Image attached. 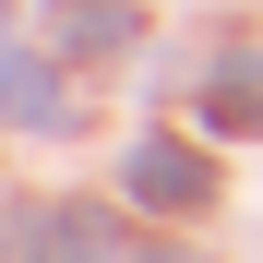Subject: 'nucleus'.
I'll return each mask as SVG.
<instances>
[{"label": "nucleus", "mask_w": 263, "mask_h": 263, "mask_svg": "<svg viewBox=\"0 0 263 263\" xmlns=\"http://www.w3.org/2000/svg\"><path fill=\"white\" fill-rule=\"evenodd\" d=\"M132 192H144L156 215H192V203L215 192V167H203L192 144H132Z\"/></svg>", "instance_id": "1"}, {"label": "nucleus", "mask_w": 263, "mask_h": 263, "mask_svg": "<svg viewBox=\"0 0 263 263\" xmlns=\"http://www.w3.org/2000/svg\"><path fill=\"white\" fill-rule=\"evenodd\" d=\"M203 120H215V132H263V72H215Z\"/></svg>", "instance_id": "3"}, {"label": "nucleus", "mask_w": 263, "mask_h": 263, "mask_svg": "<svg viewBox=\"0 0 263 263\" xmlns=\"http://www.w3.org/2000/svg\"><path fill=\"white\" fill-rule=\"evenodd\" d=\"M0 120H60V72H36V60H0Z\"/></svg>", "instance_id": "2"}, {"label": "nucleus", "mask_w": 263, "mask_h": 263, "mask_svg": "<svg viewBox=\"0 0 263 263\" xmlns=\"http://www.w3.org/2000/svg\"><path fill=\"white\" fill-rule=\"evenodd\" d=\"M156 263H167V251H156Z\"/></svg>", "instance_id": "4"}]
</instances>
